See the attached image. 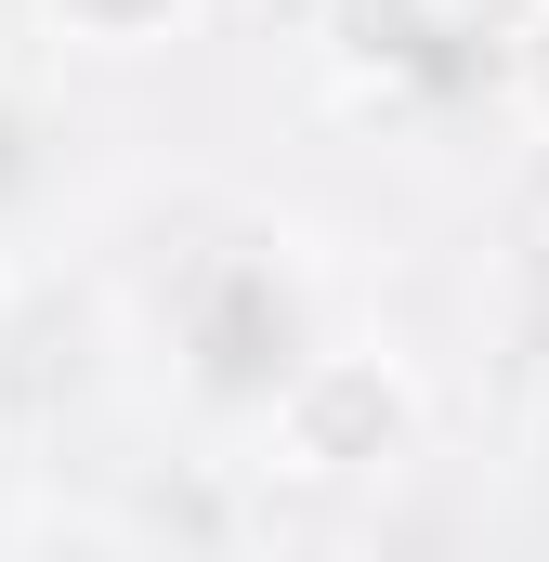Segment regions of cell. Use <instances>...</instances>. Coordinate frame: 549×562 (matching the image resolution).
<instances>
[{"label":"cell","mask_w":549,"mask_h":562,"mask_svg":"<svg viewBox=\"0 0 549 562\" xmlns=\"http://www.w3.org/2000/svg\"><path fill=\"white\" fill-rule=\"evenodd\" d=\"M418 367L380 340H327L262 393V471L274 484H380L393 458H418Z\"/></svg>","instance_id":"cell-1"},{"label":"cell","mask_w":549,"mask_h":562,"mask_svg":"<svg viewBox=\"0 0 549 562\" xmlns=\"http://www.w3.org/2000/svg\"><path fill=\"white\" fill-rule=\"evenodd\" d=\"M26 13H40V40L79 53V66H144V53L197 40L210 0H26Z\"/></svg>","instance_id":"cell-2"},{"label":"cell","mask_w":549,"mask_h":562,"mask_svg":"<svg viewBox=\"0 0 549 562\" xmlns=\"http://www.w3.org/2000/svg\"><path fill=\"white\" fill-rule=\"evenodd\" d=\"M497 105L549 144V0H524V13H511V40H497Z\"/></svg>","instance_id":"cell-3"},{"label":"cell","mask_w":549,"mask_h":562,"mask_svg":"<svg viewBox=\"0 0 549 562\" xmlns=\"http://www.w3.org/2000/svg\"><path fill=\"white\" fill-rule=\"evenodd\" d=\"M511 13H524V0H511Z\"/></svg>","instance_id":"cell-4"}]
</instances>
